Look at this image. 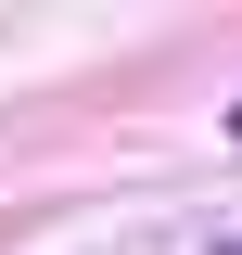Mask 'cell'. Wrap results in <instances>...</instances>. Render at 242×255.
<instances>
[{
    "label": "cell",
    "mask_w": 242,
    "mask_h": 255,
    "mask_svg": "<svg viewBox=\"0 0 242 255\" xmlns=\"http://www.w3.org/2000/svg\"><path fill=\"white\" fill-rule=\"evenodd\" d=\"M217 255H242V243H217Z\"/></svg>",
    "instance_id": "obj_1"
}]
</instances>
